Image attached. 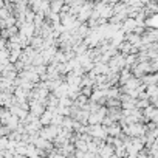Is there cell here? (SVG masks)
<instances>
[{"mask_svg":"<svg viewBox=\"0 0 158 158\" xmlns=\"http://www.w3.org/2000/svg\"><path fill=\"white\" fill-rule=\"evenodd\" d=\"M87 135H90L93 139H107V130L102 124H96V126H87Z\"/></svg>","mask_w":158,"mask_h":158,"instance_id":"obj_1","label":"cell"},{"mask_svg":"<svg viewBox=\"0 0 158 158\" xmlns=\"http://www.w3.org/2000/svg\"><path fill=\"white\" fill-rule=\"evenodd\" d=\"M59 129H60V127H56V126L42 127V129L39 130V136L44 138V139H47V141H51V143H53V141L56 139L57 133H59Z\"/></svg>","mask_w":158,"mask_h":158,"instance_id":"obj_2","label":"cell"},{"mask_svg":"<svg viewBox=\"0 0 158 158\" xmlns=\"http://www.w3.org/2000/svg\"><path fill=\"white\" fill-rule=\"evenodd\" d=\"M45 110H47V107L42 102H39V101H30V113L34 115L36 118H40Z\"/></svg>","mask_w":158,"mask_h":158,"instance_id":"obj_3","label":"cell"},{"mask_svg":"<svg viewBox=\"0 0 158 158\" xmlns=\"http://www.w3.org/2000/svg\"><path fill=\"white\" fill-rule=\"evenodd\" d=\"M81 77H82V76H77L74 71H70V73L65 76V82H67L70 87H81Z\"/></svg>","mask_w":158,"mask_h":158,"instance_id":"obj_4","label":"cell"},{"mask_svg":"<svg viewBox=\"0 0 158 158\" xmlns=\"http://www.w3.org/2000/svg\"><path fill=\"white\" fill-rule=\"evenodd\" d=\"M112 155H115V147L112 146V144H104V146H101L99 147V150H98V156L99 158H110Z\"/></svg>","mask_w":158,"mask_h":158,"instance_id":"obj_5","label":"cell"},{"mask_svg":"<svg viewBox=\"0 0 158 158\" xmlns=\"http://www.w3.org/2000/svg\"><path fill=\"white\" fill-rule=\"evenodd\" d=\"M158 82V74L156 73H150V74H144L141 77V84L149 87V85H156Z\"/></svg>","mask_w":158,"mask_h":158,"instance_id":"obj_6","label":"cell"},{"mask_svg":"<svg viewBox=\"0 0 158 158\" xmlns=\"http://www.w3.org/2000/svg\"><path fill=\"white\" fill-rule=\"evenodd\" d=\"M136 27H138V25H136L135 19H126V20L123 22V28H121V31H123L124 34H130V33L135 31Z\"/></svg>","mask_w":158,"mask_h":158,"instance_id":"obj_7","label":"cell"},{"mask_svg":"<svg viewBox=\"0 0 158 158\" xmlns=\"http://www.w3.org/2000/svg\"><path fill=\"white\" fill-rule=\"evenodd\" d=\"M56 110H57V109H56ZM56 110H54V112H56ZM54 112H53V110H48V109H47V110L44 112V115H42V116L39 118V119H40V124H42V127L51 126V121H53Z\"/></svg>","mask_w":158,"mask_h":158,"instance_id":"obj_8","label":"cell"},{"mask_svg":"<svg viewBox=\"0 0 158 158\" xmlns=\"http://www.w3.org/2000/svg\"><path fill=\"white\" fill-rule=\"evenodd\" d=\"M133 76H132V71L129 70V68H124V70H121L119 71V85L123 87V85H126L129 81H130V79H132Z\"/></svg>","mask_w":158,"mask_h":158,"instance_id":"obj_9","label":"cell"},{"mask_svg":"<svg viewBox=\"0 0 158 158\" xmlns=\"http://www.w3.org/2000/svg\"><path fill=\"white\" fill-rule=\"evenodd\" d=\"M106 130H107V135L112 136V138H118V136L123 133L121 126H119L118 123H116V124H112V126H109V127H106Z\"/></svg>","mask_w":158,"mask_h":158,"instance_id":"obj_10","label":"cell"},{"mask_svg":"<svg viewBox=\"0 0 158 158\" xmlns=\"http://www.w3.org/2000/svg\"><path fill=\"white\" fill-rule=\"evenodd\" d=\"M68 84L67 82H62V85L59 87V89H56L54 92H53V95L57 98V99H60V98H65L67 96V93H68Z\"/></svg>","mask_w":158,"mask_h":158,"instance_id":"obj_11","label":"cell"},{"mask_svg":"<svg viewBox=\"0 0 158 158\" xmlns=\"http://www.w3.org/2000/svg\"><path fill=\"white\" fill-rule=\"evenodd\" d=\"M65 2H62V0H56V2H50V11L54 13V14H59L64 8Z\"/></svg>","mask_w":158,"mask_h":158,"instance_id":"obj_12","label":"cell"},{"mask_svg":"<svg viewBox=\"0 0 158 158\" xmlns=\"http://www.w3.org/2000/svg\"><path fill=\"white\" fill-rule=\"evenodd\" d=\"M87 104H89V98H85V96H82V95H79L77 99L73 101V107H77V109H84Z\"/></svg>","mask_w":158,"mask_h":158,"instance_id":"obj_13","label":"cell"},{"mask_svg":"<svg viewBox=\"0 0 158 158\" xmlns=\"http://www.w3.org/2000/svg\"><path fill=\"white\" fill-rule=\"evenodd\" d=\"M71 106H73V101L65 96V98H60L59 99V107L57 109H70Z\"/></svg>","mask_w":158,"mask_h":158,"instance_id":"obj_14","label":"cell"},{"mask_svg":"<svg viewBox=\"0 0 158 158\" xmlns=\"http://www.w3.org/2000/svg\"><path fill=\"white\" fill-rule=\"evenodd\" d=\"M146 95L149 96V99L158 96V85H149V87H146Z\"/></svg>","mask_w":158,"mask_h":158,"instance_id":"obj_15","label":"cell"},{"mask_svg":"<svg viewBox=\"0 0 158 158\" xmlns=\"http://www.w3.org/2000/svg\"><path fill=\"white\" fill-rule=\"evenodd\" d=\"M92 93H93V89H92V87H82V89H81V95L85 96V98H89V99H90Z\"/></svg>","mask_w":158,"mask_h":158,"instance_id":"obj_16","label":"cell"},{"mask_svg":"<svg viewBox=\"0 0 158 158\" xmlns=\"http://www.w3.org/2000/svg\"><path fill=\"white\" fill-rule=\"evenodd\" d=\"M11 133V129L8 126H0V138L2 136H10Z\"/></svg>","mask_w":158,"mask_h":158,"instance_id":"obj_17","label":"cell"},{"mask_svg":"<svg viewBox=\"0 0 158 158\" xmlns=\"http://www.w3.org/2000/svg\"><path fill=\"white\" fill-rule=\"evenodd\" d=\"M8 136H2V138H0V150H2V152H5L6 150V147H8Z\"/></svg>","mask_w":158,"mask_h":158,"instance_id":"obj_18","label":"cell"},{"mask_svg":"<svg viewBox=\"0 0 158 158\" xmlns=\"http://www.w3.org/2000/svg\"><path fill=\"white\" fill-rule=\"evenodd\" d=\"M149 101H150V106H153L155 109H158V96H155V98H150Z\"/></svg>","mask_w":158,"mask_h":158,"instance_id":"obj_19","label":"cell"},{"mask_svg":"<svg viewBox=\"0 0 158 158\" xmlns=\"http://www.w3.org/2000/svg\"><path fill=\"white\" fill-rule=\"evenodd\" d=\"M150 121H152V123H155V124L158 126V109L155 110V115H153V118H152Z\"/></svg>","mask_w":158,"mask_h":158,"instance_id":"obj_20","label":"cell"},{"mask_svg":"<svg viewBox=\"0 0 158 158\" xmlns=\"http://www.w3.org/2000/svg\"><path fill=\"white\" fill-rule=\"evenodd\" d=\"M136 158H150V156L147 155V152H146V150H143V152H139V153H138V156H136Z\"/></svg>","mask_w":158,"mask_h":158,"instance_id":"obj_21","label":"cell"},{"mask_svg":"<svg viewBox=\"0 0 158 158\" xmlns=\"http://www.w3.org/2000/svg\"><path fill=\"white\" fill-rule=\"evenodd\" d=\"M5 158H14V152H8V150H5Z\"/></svg>","mask_w":158,"mask_h":158,"instance_id":"obj_22","label":"cell"},{"mask_svg":"<svg viewBox=\"0 0 158 158\" xmlns=\"http://www.w3.org/2000/svg\"><path fill=\"white\" fill-rule=\"evenodd\" d=\"M14 158H27L25 155H17V153H14Z\"/></svg>","mask_w":158,"mask_h":158,"instance_id":"obj_23","label":"cell"},{"mask_svg":"<svg viewBox=\"0 0 158 158\" xmlns=\"http://www.w3.org/2000/svg\"><path fill=\"white\" fill-rule=\"evenodd\" d=\"M0 158H5V152H2V150H0Z\"/></svg>","mask_w":158,"mask_h":158,"instance_id":"obj_24","label":"cell"}]
</instances>
